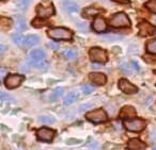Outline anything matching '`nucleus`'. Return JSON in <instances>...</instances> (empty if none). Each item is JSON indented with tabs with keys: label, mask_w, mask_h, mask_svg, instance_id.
I'll use <instances>...</instances> for the list:
<instances>
[{
	"label": "nucleus",
	"mask_w": 156,
	"mask_h": 150,
	"mask_svg": "<svg viewBox=\"0 0 156 150\" xmlns=\"http://www.w3.org/2000/svg\"><path fill=\"white\" fill-rule=\"evenodd\" d=\"M47 35L56 41H69L73 37V32L66 28H51L47 30Z\"/></svg>",
	"instance_id": "f257e3e1"
},
{
	"label": "nucleus",
	"mask_w": 156,
	"mask_h": 150,
	"mask_svg": "<svg viewBox=\"0 0 156 150\" xmlns=\"http://www.w3.org/2000/svg\"><path fill=\"white\" fill-rule=\"evenodd\" d=\"M89 58L90 61H92L93 63H100V64H104L108 60L107 52L104 49L98 47H93L89 50Z\"/></svg>",
	"instance_id": "f03ea898"
},
{
	"label": "nucleus",
	"mask_w": 156,
	"mask_h": 150,
	"mask_svg": "<svg viewBox=\"0 0 156 150\" xmlns=\"http://www.w3.org/2000/svg\"><path fill=\"white\" fill-rule=\"evenodd\" d=\"M109 25L113 28H125L130 27V20L128 19L127 15L124 13H117L109 22Z\"/></svg>",
	"instance_id": "7ed1b4c3"
},
{
	"label": "nucleus",
	"mask_w": 156,
	"mask_h": 150,
	"mask_svg": "<svg viewBox=\"0 0 156 150\" xmlns=\"http://www.w3.org/2000/svg\"><path fill=\"white\" fill-rule=\"evenodd\" d=\"M86 118H87L88 120H90V121H92L93 124H102V122L107 121L108 116L105 113L104 110L98 109V110H94V111H91L86 114Z\"/></svg>",
	"instance_id": "20e7f679"
},
{
	"label": "nucleus",
	"mask_w": 156,
	"mask_h": 150,
	"mask_svg": "<svg viewBox=\"0 0 156 150\" xmlns=\"http://www.w3.org/2000/svg\"><path fill=\"white\" fill-rule=\"evenodd\" d=\"M124 127L126 130L132 132H139L145 128V121L142 119H125Z\"/></svg>",
	"instance_id": "39448f33"
},
{
	"label": "nucleus",
	"mask_w": 156,
	"mask_h": 150,
	"mask_svg": "<svg viewBox=\"0 0 156 150\" xmlns=\"http://www.w3.org/2000/svg\"><path fill=\"white\" fill-rule=\"evenodd\" d=\"M37 135L40 141H45V143H50V141H52L54 137L56 136V131L48 128H41L37 130Z\"/></svg>",
	"instance_id": "423d86ee"
},
{
	"label": "nucleus",
	"mask_w": 156,
	"mask_h": 150,
	"mask_svg": "<svg viewBox=\"0 0 156 150\" xmlns=\"http://www.w3.org/2000/svg\"><path fill=\"white\" fill-rule=\"evenodd\" d=\"M24 81V77L20 75H9L5 80V85L9 90H13L22 84Z\"/></svg>",
	"instance_id": "0eeeda50"
},
{
	"label": "nucleus",
	"mask_w": 156,
	"mask_h": 150,
	"mask_svg": "<svg viewBox=\"0 0 156 150\" xmlns=\"http://www.w3.org/2000/svg\"><path fill=\"white\" fill-rule=\"evenodd\" d=\"M119 88L123 93L128 94V95L136 94V93L138 92V88H137L134 84H132L130 82H128L126 79H121V80H120V81H119Z\"/></svg>",
	"instance_id": "6e6552de"
},
{
	"label": "nucleus",
	"mask_w": 156,
	"mask_h": 150,
	"mask_svg": "<svg viewBox=\"0 0 156 150\" xmlns=\"http://www.w3.org/2000/svg\"><path fill=\"white\" fill-rule=\"evenodd\" d=\"M156 33V28L152 25H150L149 22H141L139 25V34L141 36H150Z\"/></svg>",
	"instance_id": "1a4fd4ad"
},
{
	"label": "nucleus",
	"mask_w": 156,
	"mask_h": 150,
	"mask_svg": "<svg viewBox=\"0 0 156 150\" xmlns=\"http://www.w3.org/2000/svg\"><path fill=\"white\" fill-rule=\"evenodd\" d=\"M37 13L41 18H48L55 13V8L54 5H48V7H44L42 5H39L37 7Z\"/></svg>",
	"instance_id": "9d476101"
},
{
	"label": "nucleus",
	"mask_w": 156,
	"mask_h": 150,
	"mask_svg": "<svg viewBox=\"0 0 156 150\" xmlns=\"http://www.w3.org/2000/svg\"><path fill=\"white\" fill-rule=\"evenodd\" d=\"M89 79L96 85H104L107 81V78L104 73H91L89 75Z\"/></svg>",
	"instance_id": "9b49d317"
},
{
	"label": "nucleus",
	"mask_w": 156,
	"mask_h": 150,
	"mask_svg": "<svg viewBox=\"0 0 156 150\" xmlns=\"http://www.w3.org/2000/svg\"><path fill=\"white\" fill-rule=\"evenodd\" d=\"M136 115H137L136 110H135L133 107L126 105V107H124L123 109L121 110L119 116H120V118H122V119H129V118L135 117Z\"/></svg>",
	"instance_id": "f8f14e48"
},
{
	"label": "nucleus",
	"mask_w": 156,
	"mask_h": 150,
	"mask_svg": "<svg viewBox=\"0 0 156 150\" xmlns=\"http://www.w3.org/2000/svg\"><path fill=\"white\" fill-rule=\"evenodd\" d=\"M92 28H93L94 31H96V32H98V33L104 32V31H106V29H107L106 22H105L103 18L96 17L95 19H94L93 24H92Z\"/></svg>",
	"instance_id": "ddd939ff"
},
{
	"label": "nucleus",
	"mask_w": 156,
	"mask_h": 150,
	"mask_svg": "<svg viewBox=\"0 0 156 150\" xmlns=\"http://www.w3.org/2000/svg\"><path fill=\"white\" fill-rule=\"evenodd\" d=\"M127 146H128V149H130V150H143L147 148L145 144L138 138H132L128 141Z\"/></svg>",
	"instance_id": "4468645a"
},
{
	"label": "nucleus",
	"mask_w": 156,
	"mask_h": 150,
	"mask_svg": "<svg viewBox=\"0 0 156 150\" xmlns=\"http://www.w3.org/2000/svg\"><path fill=\"white\" fill-rule=\"evenodd\" d=\"M63 8L69 13H77L79 11V8H78L77 3L74 2V1H64L63 2Z\"/></svg>",
	"instance_id": "2eb2a0df"
},
{
	"label": "nucleus",
	"mask_w": 156,
	"mask_h": 150,
	"mask_svg": "<svg viewBox=\"0 0 156 150\" xmlns=\"http://www.w3.org/2000/svg\"><path fill=\"white\" fill-rule=\"evenodd\" d=\"M30 59L33 61H42L45 59V52L42 49H33L30 52Z\"/></svg>",
	"instance_id": "dca6fc26"
},
{
	"label": "nucleus",
	"mask_w": 156,
	"mask_h": 150,
	"mask_svg": "<svg viewBox=\"0 0 156 150\" xmlns=\"http://www.w3.org/2000/svg\"><path fill=\"white\" fill-rule=\"evenodd\" d=\"M29 66H32V67H35V68H39L41 69V70L45 71L46 69L48 68V63L46 62V61H33L31 60L30 62L28 63Z\"/></svg>",
	"instance_id": "f3484780"
},
{
	"label": "nucleus",
	"mask_w": 156,
	"mask_h": 150,
	"mask_svg": "<svg viewBox=\"0 0 156 150\" xmlns=\"http://www.w3.org/2000/svg\"><path fill=\"white\" fill-rule=\"evenodd\" d=\"M39 41H40V39H39V36H37V35H35V34L29 35V36L26 37L25 45H26L28 48H30V47H32V46L37 45V44L39 43Z\"/></svg>",
	"instance_id": "a211bd4d"
},
{
	"label": "nucleus",
	"mask_w": 156,
	"mask_h": 150,
	"mask_svg": "<svg viewBox=\"0 0 156 150\" xmlns=\"http://www.w3.org/2000/svg\"><path fill=\"white\" fill-rule=\"evenodd\" d=\"M77 98H78L77 93H69L67 96H65L64 100H63V103H64L65 105H71L77 100Z\"/></svg>",
	"instance_id": "6ab92c4d"
},
{
	"label": "nucleus",
	"mask_w": 156,
	"mask_h": 150,
	"mask_svg": "<svg viewBox=\"0 0 156 150\" xmlns=\"http://www.w3.org/2000/svg\"><path fill=\"white\" fill-rule=\"evenodd\" d=\"M37 121L41 122V124H54L56 119L51 116H39L37 117Z\"/></svg>",
	"instance_id": "aec40b11"
},
{
	"label": "nucleus",
	"mask_w": 156,
	"mask_h": 150,
	"mask_svg": "<svg viewBox=\"0 0 156 150\" xmlns=\"http://www.w3.org/2000/svg\"><path fill=\"white\" fill-rule=\"evenodd\" d=\"M63 94H64V88H63V87L56 88V90H55L54 92L51 93V95H50V100H51V101L58 100V99L60 98V97L62 96Z\"/></svg>",
	"instance_id": "412c9836"
},
{
	"label": "nucleus",
	"mask_w": 156,
	"mask_h": 150,
	"mask_svg": "<svg viewBox=\"0 0 156 150\" xmlns=\"http://www.w3.org/2000/svg\"><path fill=\"white\" fill-rule=\"evenodd\" d=\"M147 51L150 54H156V39H151L147 43Z\"/></svg>",
	"instance_id": "4be33fe9"
},
{
	"label": "nucleus",
	"mask_w": 156,
	"mask_h": 150,
	"mask_svg": "<svg viewBox=\"0 0 156 150\" xmlns=\"http://www.w3.org/2000/svg\"><path fill=\"white\" fill-rule=\"evenodd\" d=\"M63 56L66 59H69V60H76L78 56V52L75 49H69L63 52Z\"/></svg>",
	"instance_id": "5701e85b"
},
{
	"label": "nucleus",
	"mask_w": 156,
	"mask_h": 150,
	"mask_svg": "<svg viewBox=\"0 0 156 150\" xmlns=\"http://www.w3.org/2000/svg\"><path fill=\"white\" fill-rule=\"evenodd\" d=\"M12 39H13L14 43H15L17 46H20V47H22L23 45H25V42H26V39H25L22 34H17V33L14 34Z\"/></svg>",
	"instance_id": "b1692460"
},
{
	"label": "nucleus",
	"mask_w": 156,
	"mask_h": 150,
	"mask_svg": "<svg viewBox=\"0 0 156 150\" xmlns=\"http://www.w3.org/2000/svg\"><path fill=\"white\" fill-rule=\"evenodd\" d=\"M29 2H30V0H17V3H16V5H17L18 9L24 11V10H26L27 8H28Z\"/></svg>",
	"instance_id": "393cba45"
},
{
	"label": "nucleus",
	"mask_w": 156,
	"mask_h": 150,
	"mask_svg": "<svg viewBox=\"0 0 156 150\" xmlns=\"http://www.w3.org/2000/svg\"><path fill=\"white\" fill-rule=\"evenodd\" d=\"M100 13L101 11H98V9H94V8H88V9L85 10V14L87 16H95Z\"/></svg>",
	"instance_id": "a878e982"
},
{
	"label": "nucleus",
	"mask_w": 156,
	"mask_h": 150,
	"mask_svg": "<svg viewBox=\"0 0 156 150\" xmlns=\"http://www.w3.org/2000/svg\"><path fill=\"white\" fill-rule=\"evenodd\" d=\"M145 8L152 11L153 13H156V0H150L149 2L145 3Z\"/></svg>",
	"instance_id": "bb28decb"
},
{
	"label": "nucleus",
	"mask_w": 156,
	"mask_h": 150,
	"mask_svg": "<svg viewBox=\"0 0 156 150\" xmlns=\"http://www.w3.org/2000/svg\"><path fill=\"white\" fill-rule=\"evenodd\" d=\"M11 20L9 19V18H1V28L2 29H9L10 27H11Z\"/></svg>",
	"instance_id": "cd10ccee"
},
{
	"label": "nucleus",
	"mask_w": 156,
	"mask_h": 150,
	"mask_svg": "<svg viewBox=\"0 0 156 150\" xmlns=\"http://www.w3.org/2000/svg\"><path fill=\"white\" fill-rule=\"evenodd\" d=\"M121 69L124 73H126V75H130V73H132V71H130V67L127 63H123V64L121 65Z\"/></svg>",
	"instance_id": "c85d7f7f"
},
{
	"label": "nucleus",
	"mask_w": 156,
	"mask_h": 150,
	"mask_svg": "<svg viewBox=\"0 0 156 150\" xmlns=\"http://www.w3.org/2000/svg\"><path fill=\"white\" fill-rule=\"evenodd\" d=\"M44 25H45V22H44L42 19H39V18H35V19L32 22V26L35 27V28H41V27L44 26Z\"/></svg>",
	"instance_id": "c756f323"
},
{
	"label": "nucleus",
	"mask_w": 156,
	"mask_h": 150,
	"mask_svg": "<svg viewBox=\"0 0 156 150\" xmlns=\"http://www.w3.org/2000/svg\"><path fill=\"white\" fill-rule=\"evenodd\" d=\"M83 92L85 93V94H87V95H89V94H91V93H93V90H94V87L93 86H91V85H85L83 88Z\"/></svg>",
	"instance_id": "7c9ffc66"
},
{
	"label": "nucleus",
	"mask_w": 156,
	"mask_h": 150,
	"mask_svg": "<svg viewBox=\"0 0 156 150\" xmlns=\"http://www.w3.org/2000/svg\"><path fill=\"white\" fill-rule=\"evenodd\" d=\"M27 29V26L26 24H25V20L23 19H18V30L20 31H25Z\"/></svg>",
	"instance_id": "2f4dec72"
},
{
	"label": "nucleus",
	"mask_w": 156,
	"mask_h": 150,
	"mask_svg": "<svg viewBox=\"0 0 156 150\" xmlns=\"http://www.w3.org/2000/svg\"><path fill=\"white\" fill-rule=\"evenodd\" d=\"M93 105L94 104H92V103H86V104L81 105V107H79V110H80V111H87V110L91 109V107H93Z\"/></svg>",
	"instance_id": "473e14b6"
},
{
	"label": "nucleus",
	"mask_w": 156,
	"mask_h": 150,
	"mask_svg": "<svg viewBox=\"0 0 156 150\" xmlns=\"http://www.w3.org/2000/svg\"><path fill=\"white\" fill-rule=\"evenodd\" d=\"M81 141H79V139H74V138H71V139H67L66 141V144H69V145H72V144H80Z\"/></svg>",
	"instance_id": "72a5a7b5"
},
{
	"label": "nucleus",
	"mask_w": 156,
	"mask_h": 150,
	"mask_svg": "<svg viewBox=\"0 0 156 150\" xmlns=\"http://www.w3.org/2000/svg\"><path fill=\"white\" fill-rule=\"evenodd\" d=\"M121 37H115V35H108L107 36L106 35V37H104V39H106V41H110V39H120Z\"/></svg>",
	"instance_id": "f704fd0d"
},
{
	"label": "nucleus",
	"mask_w": 156,
	"mask_h": 150,
	"mask_svg": "<svg viewBox=\"0 0 156 150\" xmlns=\"http://www.w3.org/2000/svg\"><path fill=\"white\" fill-rule=\"evenodd\" d=\"M132 65H133V67H135L136 71H140V68H139V66L137 65V63H136V62H133V63H132Z\"/></svg>",
	"instance_id": "c9c22d12"
},
{
	"label": "nucleus",
	"mask_w": 156,
	"mask_h": 150,
	"mask_svg": "<svg viewBox=\"0 0 156 150\" xmlns=\"http://www.w3.org/2000/svg\"><path fill=\"white\" fill-rule=\"evenodd\" d=\"M49 45H50V47H51V48H54V49H55V48H56V49H57V48H58V45H57V44L51 43V44H49Z\"/></svg>",
	"instance_id": "e433bc0d"
},
{
	"label": "nucleus",
	"mask_w": 156,
	"mask_h": 150,
	"mask_svg": "<svg viewBox=\"0 0 156 150\" xmlns=\"http://www.w3.org/2000/svg\"><path fill=\"white\" fill-rule=\"evenodd\" d=\"M5 47L3 45H1V56H3V53H5Z\"/></svg>",
	"instance_id": "4c0bfd02"
},
{
	"label": "nucleus",
	"mask_w": 156,
	"mask_h": 150,
	"mask_svg": "<svg viewBox=\"0 0 156 150\" xmlns=\"http://www.w3.org/2000/svg\"><path fill=\"white\" fill-rule=\"evenodd\" d=\"M96 146H98V145H96V144H93V145L90 146V148H91V149H95V148H98V147H96Z\"/></svg>",
	"instance_id": "58836bf2"
},
{
	"label": "nucleus",
	"mask_w": 156,
	"mask_h": 150,
	"mask_svg": "<svg viewBox=\"0 0 156 150\" xmlns=\"http://www.w3.org/2000/svg\"><path fill=\"white\" fill-rule=\"evenodd\" d=\"M101 65H93V68H100Z\"/></svg>",
	"instance_id": "ea45409f"
},
{
	"label": "nucleus",
	"mask_w": 156,
	"mask_h": 150,
	"mask_svg": "<svg viewBox=\"0 0 156 150\" xmlns=\"http://www.w3.org/2000/svg\"><path fill=\"white\" fill-rule=\"evenodd\" d=\"M115 1H118V2H124L125 0H115Z\"/></svg>",
	"instance_id": "a19ab883"
},
{
	"label": "nucleus",
	"mask_w": 156,
	"mask_h": 150,
	"mask_svg": "<svg viewBox=\"0 0 156 150\" xmlns=\"http://www.w3.org/2000/svg\"></svg>",
	"instance_id": "79ce46f5"
}]
</instances>
